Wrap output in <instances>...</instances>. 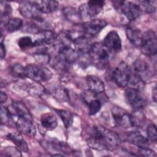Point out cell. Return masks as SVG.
I'll list each match as a JSON object with an SVG mask.
<instances>
[{
	"mask_svg": "<svg viewBox=\"0 0 157 157\" xmlns=\"http://www.w3.org/2000/svg\"><path fill=\"white\" fill-rule=\"evenodd\" d=\"M112 115L115 124L120 128L129 129L136 125L134 117L121 107L118 106L113 107Z\"/></svg>",
	"mask_w": 157,
	"mask_h": 157,
	"instance_id": "4",
	"label": "cell"
},
{
	"mask_svg": "<svg viewBox=\"0 0 157 157\" xmlns=\"http://www.w3.org/2000/svg\"><path fill=\"white\" fill-rule=\"evenodd\" d=\"M120 142L118 134L102 126H94L87 139L89 147L99 151L111 150L118 146Z\"/></svg>",
	"mask_w": 157,
	"mask_h": 157,
	"instance_id": "1",
	"label": "cell"
},
{
	"mask_svg": "<svg viewBox=\"0 0 157 157\" xmlns=\"http://www.w3.org/2000/svg\"><path fill=\"white\" fill-rule=\"evenodd\" d=\"M88 55L92 63L98 69H105L109 63L108 50L101 43L92 44L88 52Z\"/></svg>",
	"mask_w": 157,
	"mask_h": 157,
	"instance_id": "2",
	"label": "cell"
},
{
	"mask_svg": "<svg viewBox=\"0 0 157 157\" xmlns=\"http://www.w3.org/2000/svg\"><path fill=\"white\" fill-rule=\"evenodd\" d=\"M140 48L142 53L145 55L153 56L156 53V35L153 30H148L143 34Z\"/></svg>",
	"mask_w": 157,
	"mask_h": 157,
	"instance_id": "5",
	"label": "cell"
},
{
	"mask_svg": "<svg viewBox=\"0 0 157 157\" xmlns=\"http://www.w3.org/2000/svg\"><path fill=\"white\" fill-rule=\"evenodd\" d=\"M140 10L146 13H151L156 11V1H142L139 2V5Z\"/></svg>",
	"mask_w": 157,
	"mask_h": 157,
	"instance_id": "27",
	"label": "cell"
},
{
	"mask_svg": "<svg viewBox=\"0 0 157 157\" xmlns=\"http://www.w3.org/2000/svg\"><path fill=\"white\" fill-rule=\"evenodd\" d=\"M10 71L12 75L15 77L23 78L25 76V67L19 64H15L11 67Z\"/></svg>",
	"mask_w": 157,
	"mask_h": 157,
	"instance_id": "33",
	"label": "cell"
},
{
	"mask_svg": "<svg viewBox=\"0 0 157 157\" xmlns=\"http://www.w3.org/2000/svg\"><path fill=\"white\" fill-rule=\"evenodd\" d=\"M40 123L44 128L49 131L55 129L58 124L57 119L55 116L49 112L42 115L40 117Z\"/></svg>",
	"mask_w": 157,
	"mask_h": 157,
	"instance_id": "19",
	"label": "cell"
},
{
	"mask_svg": "<svg viewBox=\"0 0 157 157\" xmlns=\"http://www.w3.org/2000/svg\"><path fill=\"white\" fill-rule=\"evenodd\" d=\"M1 156H21V151L17 148V147H7L4 148L1 152Z\"/></svg>",
	"mask_w": 157,
	"mask_h": 157,
	"instance_id": "29",
	"label": "cell"
},
{
	"mask_svg": "<svg viewBox=\"0 0 157 157\" xmlns=\"http://www.w3.org/2000/svg\"><path fill=\"white\" fill-rule=\"evenodd\" d=\"M64 17L69 21L77 23L82 19L79 10H76L75 8L67 7L63 9V10Z\"/></svg>",
	"mask_w": 157,
	"mask_h": 157,
	"instance_id": "21",
	"label": "cell"
},
{
	"mask_svg": "<svg viewBox=\"0 0 157 157\" xmlns=\"http://www.w3.org/2000/svg\"><path fill=\"white\" fill-rule=\"evenodd\" d=\"M19 12L25 17L37 21H41V13L34 1H23L19 5Z\"/></svg>",
	"mask_w": 157,
	"mask_h": 157,
	"instance_id": "10",
	"label": "cell"
},
{
	"mask_svg": "<svg viewBox=\"0 0 157 157\" xmlns=\"http://www.w3.org/2000/svg\"><path fill=\"white\" fill-rule=\"evenodd\" d=\"M58 115L59 116L60 118L63 122L64 126L66 128H68L71 126L73 122L74 117L71 112L65 110H55Z\"/></svg>",
	"mask_w": 157,
	"mask_h": 157,
	"instance_id": "23",
	"label": "cell"
},
{
	"mask_svg": "<svg viewBox=\"0 0 157 157\" xmlns=\"http://www.w3.org/2000/svg\"><path fill=\"white\" fill-rule=\"evenodd\" d=\"M25 76L37 82H45L52 77V72L42 65L28 64L25 67Z\"/></svg>",
	"mask_w": 157,
	"mask_h": 157,
	"instance_id": "3",
	"label": "cell"
},
{
	"mask_svg": "<svg viewBox=\"0 0 157 157\" xmlns=\"http://www.w3.org/2000/svg\"><path fill=\"white\" fill-rule=\"evenodd\" d=\"M105 2L101 0L90 1L82 4L79 8V12L83 17H93L99 14L104 8Z\"/></svg>",
	"mask_w": 157,
	"mask_h": 157,
	"instance_id": "9",
	"label": "cell"
},
{
	"mask_svg": "<svg viewBox=\"0 0 157 157\" xmlns=\"http://www.w3.org/2000/svg\"><path fill=\"white\" fill-rule=\"evenodd\" d=\"M107 25L103 19H93L82 25V31L87 36H94L99 34Z\"/></svg>",
	"mask_w": 157,
	"mask_h": 157,
	"instance_id": "11",
	"label": "cell"
},
{
	"mask_svg": "<svg viewBox=\"0 0 157 157\" xmlns=\"http://www.w3.org/2000/svg\"><path fill=\"white\" fill-rule=\"evenodd\" d=\"M127 102L135 110H140L146 105V99L140 90L128 87L124 91Z\"/></svg>",
	"mask_w": 157,
	"mask_h": 157,
	"instance_id": "6",
	"label": "cell"
},
{
	"mask_svg": "<svg viewBox=\"0 0 157 157\" xmlns=\"http://www.w3.org/2000/svg\"><path fill=\"white\" fill-rule=\"evenodd\" d=\"M118 9H120L123 15L129 20L134 21L140 14V9L138 4L131 1H116Z\"/></svg>",
	"mask_w": 157,
	"mask_h": 157,
	"instance_id": "8",
	"label": "cell"
},
{
	"mask_svg": "<svg viewBox=\"0 0 157 157\" xmlns=\"http://www.w3.org/2000/svg\"><path fill=\"white\" fill-rule=\"evenodd\" d=\"M6 138L12 142L21 151L25 153L28 152V145L20 134L9 133L7 135Z\"/></svg>",
	"mask_w": 157,
	"mask_h": 157,
	"instance_id": "20",
	"label": "cell"
},
{
	"mask_svg": "<svg viewBox=\"0 0 157 157\" xmlns=\"http://www.w3.org/2000/svg\"><path fill=\"white\" fill-rule=\"evenodd\" d=\"M128 85L129 86V87L130 88L137 89L141 91V90H142L143 88L144 87L145 83L140 77L135 74L134 75H131Z\"/></svg>",
	"mask_w": 157,
	"mask_h": 157,
	"instance_id": "26",
	"label": "cell"
},
{
	"mask_svg": "<svg viewBox=\"0 0 157 157\" xmlns=\"http://www.w3.org/2000/svg\"><path fill=\"white\" fill-rule=\"evenodd\" d=\"M88 90L93 94H100L104 91L105 86L102 80L95 75H88L86 78Z\"/></svg>",
	"mask_w": 157,
	"mask_h": 157,
	"instance_id": "15",
	"label": "cell"
},
{
	"mask_svg": "<svg viewBox=\"0 0 157 157\" xmlns=\"http://www.w3.org/2000/svg\"><path fill=\"white\" fill-rule=\"evenodd\" d=\"M128 140L138 148H147L149 147V140L138 131L131 132L128 136Z\"/></svg>",
	"mask_w": 157,
	"mask_h": 157,
	"instance_id": "17",
	"label": "cell"
},
{
	"mask_svg": "<svg viewBox=\"0 0 157 157\" xmlns=\"http://www.w3.org/2000/svg\"><path fill=\"white\" fill-rule=\"evenodd\" d=\"M13 123L20 132L31 137L36 136V129L33 123V119L16 118L14 119Z\"/></svg>",
	"mask_w": 157,
	"mask_h": 157,
	"instance_id": "12",
	"label": "cell"
},
{
	"mask_svg": "<svg viewBox=\"0 0 157 157\" xmlns=\"http://www.w3.org/2000/svg\"><path fill=\"white\" fill-rule=\"evenodd\" d=\"M138 153L139 154V155L140 156H146V157H153V156H156V153L148 148V147L147 148H139L138 149Z\"/></svg>",
	"mask_w": 157,
	"mask_h": 157,
	"instance_id": "35",
	"label": "cell"
},
{
	"mask_svg": "<svg viewBox=\"0 0 157 157\" xmlns=\"http://www.w3.org/2000/svg\"><path fill=\"white\" fill-rule=\"evenodd\" d=\"M102 44L108 50L113 52H119L122 48L120 37L116 31L108 33L104 39Z\"/></svg>",
	"mask_w": 157,
	"mask_h": 157,
	"instance_id": "13",
	"label": "cell"
},
{
	"mask_svg": "<svg viewBox=\"0 0 157 157\" xmlns=\"http://www.w3.org/2000/svg\"><path fill=\"white\" fill-rule=\"evenodd\" d=\"M18 45L21 49H27L28 48L34 47V42L32 38L29 36H24L19 39Z\"/></svg>",
	"mask_w": 157,
	"mask_h": 157,
	"instance_id": "31",
	"label": "cell"
},
{
	"mask_svg": "<svg viewBox=\"0 0 157 157\" xmlns=\"http://www.w3.org/2000/svg\"><path fill=\"white\" fill-rule=\"evenodd\" d=\"M131 75L130 68L126 63L122 62L113 71L112 78L118 86L125 87L128 84Z\"/></svg>",
	"mask_w": 157,
	"mask_h": 157,
	"instance_id": "7",
	"label": "cell"
},
{
	"mask_svg": "<svg viewBox=\"0 0 157 157\" xmlns=\"http://www.w3.org/2000/svg\"><path fill=\"white\" fill-rule=\"evenodd\" d=\"M1 118L2 123H13V118L10 111L6 107L1 106Z\"/></svg>",
	"mask_w": 157,
	"mask_h": 157,
	"instance_id": "32",
	"label": "cell"
},
{
	"mask_svg": "<svg viewBox=\"0 0 157 157\" xmlns=\"http://www.w3.org/2000/svg\"><path fill=\"white\" fill-rule=\"evenodd\" d=\"M153 99L155 101V102H156V87L154 88V90L153 91Z\"/></svg>",
	"mask_w": 157,
	"mask_h": 157,
	"instance_id": "38",
	"label": "cell"
},
{
	"mask_svg": "<svg viewBox=\"0 0 157 157\" xmlns=\"http://www.w3.org/2000/svg\"><path fill=\"white\" fill-rule=\"evenodd\" d=\"M147 134L148 137V139L149 140H151L153 142H156V126L153 124H150L147 129Z\"/></svg>",
	"mask_w": 157,
	"mask_h": 157,
	"instance_id": "34",
	"label": "cell"
},
{
	"mask_svg": "<svg viewBox=\"0 0 157 157\" xmlns=\"http://www.w3.org/2000/svg\"><path fill=\"white\" fill-rule=\"evenodd\" d=\"M7 99V96L6 94V93L1 91L0 94V100H1V104H3L5 102Z\"/></svg>",
	"mask_w": 157,
	"mask_h": 157,
	"instance_id": "37",
	"label": "cell"
},
{
	"mask_svg": "<svg viewBox=\"0 0 157 157\" xmlns=\"http://www.w3.org/2000/svg\"><path fill=\"white\" fill-rule=\"evenodd\" d=\"M52 156H64V155L63 154H53Z\"/></svg>",
	"mask_w": 157,
	"mask_h": 157,
	"instance_id": "39",
	"label": "cell"
},
{
	"mask_svg": "<svg viewBox=\"0 0 157 157\" xmlns=\"http://www.w3.org/2000/svg\"><path fill=\"white\" fill-rule=\"evenodd\" d=\"M38 10L41 13H50L56 11L59 4L56 1L43 0L34 1Z\"/></svg>",
	"mask_w": 157,
	"mask_h": 157,
	"instance_id": "16",
	"label": "cell"
},
{
	"mask_svg": "<svg viewBox=\"0 0 157 157\" xmlns=\"http://www.w3.org/2000/svg\"><path fill=\"white\" fill-rule=\"evenodd\" d=\"M133 69L136 74L141 77V75L145 73L148 70V63L144 60L138 59L133 64Z\"/></svg>",
	"mask_w": 157,
	"mask_h": 157,
	"instance_id": "24",
	"label": "cell"
},
{
	"mask_svg": "<svg viewBox=\"0 0 157 157\" xmlns=\"http://www.w3.org/2000/svg\"><path fill=\"white\" fill-rule=\"evenodd\" d=\"M57 36L50 30H42L36 34L33 40L34 47H46L56 41Z\"/></svg>",
	"mask_w": 157,
	"mask_h": 157,
	"instance_id": "14",
	"label": "cell"
},
{
	"mask_svg": "<svg viewBox=\"0 0 157 157\" xmlns=\"http://www.w3.org/2000/svg\"><path fill=\"white\" fill-rule=\"evenodd\" d=\"M88 105L90 115H94L101 110L102 104L98 99H93L88 102Z\"/></svg>",
	"mask_w": 157,
	"mask_h": 157,
	"instance_id": "30",
	"label": "cell"
},
{
	"mask_svg": "<svg viewBox=\"0 0 157 157\" xmlns=\"http://www.w3.org/2000/svg\"><path fill=\"white\" fill-rule=\"evenodd\" d=\"M53 96L60 102H65L69 99V94L66 88L63 86H58L53 90Z\"/></svg>",
	"mask_w": 157,
	"mask_h": 157,
	"instance_id": "22",
	"label": "cell"
},
{
	"mask_svg": "<svg viewBox=\"0 0 157 157\" xmlns=\"http://www.w3.org/2000/svg\"><path fill=\"white\" fill-rule=\"evenodd\" d=\"M127 38L131 43L136 47H140L143 34L140 29L135 27H128L126 29Z\"/></svg>",
	"mask_w": 157,
	"mask_h": 157,
	"instance_id": "18",
	"label": "cell"
},
{
	"mask_svg": "<svg viewBox=\"0 0 157 157\" xmlns=\"http://www.w3.org/2000/svg\"><path fill=\"white\" fill-rule=\"evenodd\" d=\"M7 31L10 33L16 31L23 26V20L19 18H10L6 25Z\"/></svg>",
	"mask_w": 157,
	"mask_h": 157,
	"instance_id": "25",
	"label": "cell"
},
{
	"mask_svg": "<svg viewBox=\"0 0 157 157\" xmlns=\"http://www.w3.org/2000/svg\"><path fill=\"white\" fill-rule=\"evenodd\" d=\"M28 90L29 94L35 96H40L45 92L44 88L40 84L31 83L28 86Z\"/></svg>",
	"mask_w": 157,
	"mask_h": 157,
	"instance_id": "28",
	"label": "cell"
},
{
	"mask_svg": "<svg viewBox=\"0 0 157 157\" xmlns=\"http://www.w3.org/2000/svg\"><path fill=\"white\" fill-rule=\"evenodd\" d=\"M4 37L2 36L1 37V59H3L6 56V47L4 44Z\"/></svg>",
	"mask_w": 157,
	"mask_h": 157,
	"instance_id": "36",
	"label": "cell"
}]
</instances>
